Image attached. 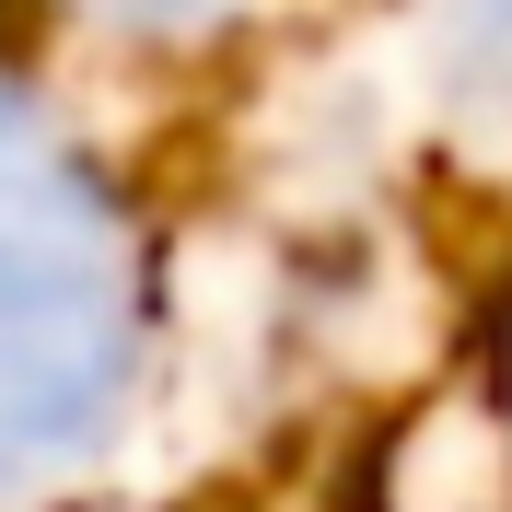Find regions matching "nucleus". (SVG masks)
<instances>
[{
  "label": "nucleus",
  "instance_id": "nucleus-2",
  "mask_svg": "<svg viewBox=\"0 0 512 512\" xmlns=\"http://www.w3.org/2000/svg\"><path fill=\"white\" fill-rule=\"evenodd\" d=\"M454 24H466V59L478 70H512V0H443Z\"/></svg>",
  "mask_w": 512,
  "mask_h": 512
},
{
  "label": "nucleus",
  "instance_id": "nucleus-3",
  "mask_svg": "<svg viewBox=\"0 0 512 512\" xmlns=\"http://www.w3.org/2000/svg\"><path fill=\"white\" fill-rule=\"evenodd\" d=\"M94 12H128V24H210V12H245V0H94Z\"/></svg>",
  "mask_w": 512,
  "mask_h": 512
},
{
  "label": "nucleus",
  "instance_id": "nucleus-1",
  "mask_svg": "<svg viewBox=\"0 0 512 512\" xmlns=\"http://www.w3.org/2000/svg\"><path fill=\"white\" fill-rule=\"evenodd\" d=\"M128 373V245L105 187L0 105V478L70 454Z\"/></svg>",
  "mask_w": 512,
  "mask_h": 512
}]
</instances>
